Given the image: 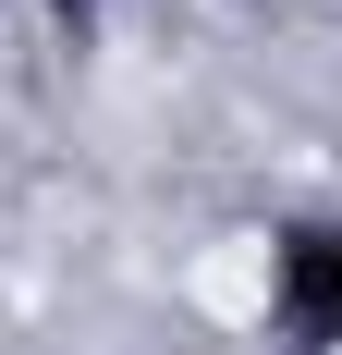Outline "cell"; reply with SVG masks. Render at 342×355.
<instances>
[{"label":"cell","instance_id":"1","mask_svg":"<svg viewBox=\"0 0 342 355\" xmlns=\"http://www.w3.org/2000/svg\"><path fill=\"white\" fill-rule=\"evenodd\" d=\"M269 319L294 331V343L342 355V220H281L269 233Z\"/></svg>","mask_w":342,"mask_h":355},{"label":"cell","instance_id":"2","mask_svg":"<svg viewBox=\"0 0 342 355\" xmlns=\"http://www.w3.org/2000/svg\"><path fill=\"white\" fill-rule=\"evenodd\" d=\"M49 12H86V0H49Z\"/></svg>","mask_w":342,"mask_h":355}]
</instances>
